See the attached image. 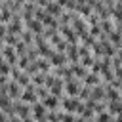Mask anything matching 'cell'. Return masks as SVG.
Instances as JSON below:
<instances>
[{"instance_id":"2","label":"cell","mask_w":122,"mask_h":122,"mask_svg":"<svg viewBox=\"0 0 122 122\" xmlns=\"http://www.w3.org/2000/svg\"><path fill=\"white\" fill-rule=\"evenodd\" d=\"M21 101H23V103H27V105H30V107H32L36 101H40V99H38V95H36V86H34V84H29V86L23 90Z\"/></svg>"},{"instance_id":"27","label":"cell","mask_w":122,"mask_h":122,"mask_svg":"<svg viewBox=\"0 0 122 122\" xmlns=\"http://www.w3.org/2000/svg\"><path fill=\"white\" fill-rule=\"evenodd\" d=\"M36 95H38L40 101H44V99L50 95V90H48L46 86H38V88H36Z\"/></svg>"},{"instance_id":"26","label":"cell","mask_w":122,"mask_h":122,"mask_svg":"<svg viewBox=\"0 0 122 122\" xmlns=\"http://www.w3.org/2000/svg\"><path fill=\"white\" fill-rule=\"evenodd\" d=\"M95 122H114V116L105 111V112H101V114H95Z\"/></svg>"},{"instance_id":"7","label":"cell","mask_w":122,"mask_h":122,"mask_svg":"<svg viewBox=\"0 0 122 122\" xmlns=\"http://www.w3.org/2000/svg\"><path fill=\"white\" fill-rule=\"evenodd\" d=\"M13 107H15V114L21 118V120H25V118H29L30 116V105H27V103H23L21 99L19 101H13Z\"/></svg>"},{"instance_id":"37","label":"cell","mask_w":122,"mask_h":122,"mask_svg":"<svg viewBox=\"0 0 122 122\" xmlns=\"http://www.w3.org/2000/svg\"><path fill=\"white\" fill-rule=\"evenodd\" d=\"M2 48H4V40L0 38V51H2Z\"/></svg>"},{"instance_id":"33","label":"cell","mask_w":122,"mask_h":122,"mask_svg":"<svg viewBox=\"0 0 122 122\" xmlns=\"http://www.w3.org/2000/svg\"><path fill=\"white\" fill-rule=\"evenodd\" d=\"M114 78H118V80H120V82H122V67H120V69H116V71H114Z\"/></svg>"},{"instance_id":"3","label":"cell","mask_w":122,"mask_h":122,"mask_svg":"<svg viewBox=\"0 0 122 122\" xmlns=\"http://www.w3.org/2000/svg\"><path fill=\"white\" fill-rule=\"evenodd\" d=\"M59 32H61V36H63L69 44H80V40H78L74 29H72L71 25H59Z\"/></svg>"},{"instance_id":"38","label":"cell","mask_w":122,"mask_h":122,"mask_svg":"<svg viewBox=\"0 0 122 122\" xmlns=\"http://www.w3.org/2000/svg\"><path fill=\"white\" fill-rule=\"evenodd\" d=\"M118 92H120V99H122V88H120V90H118Z\"/></svg>"},{"instance_id":"20","label":"cell","mask_w":122,"mask_h":122,"mask_svg":"<svg viewBox=\"0 0 122 122\" xmlns=\"http://www.w3.org/2000/svg\"><path fill=\"white\" fill-rule=\"evenodd\" d=\"M46 74H48V72H36V74H32V76H30V84H34L36 88H38V86H44V84H46Z\"/></svg>"},{"instance_id":"14","label":"cell","mask_w":122,"mask_h":122,"mask_svg":"<svg viewBox=\"0 0 122 122\" xmlns=\"http://www.w3.org/2000/svg\"><path fill=\"white\" fill-rule=\"evenodd\" d=\"M25 27H27L32 34H42V32H44V23H42V21H38V19H30Z\"/></svg>"},{"instance_id":"19","label":"cell","mask_w":122,"mask_h":122,"mask_svg":"<svg viewBox=\"0 0 122 122\" xmlns=\"http://www.w3.org/2000/svg\"><path fill=\"white\" fill-rule=\"evenodd\" d=\"M99 27H101V30L105 32V34H111L112 30H114V21L109 17V19H101L99 21Z\"/></svg>"},{"instance_id":"36","label":"cell","mask_w":122,"mask_h":122,"mask_svg":"<svg viewBox=\"0 0 122 122\" xmlns=\"http://www.w3.org/2000/svg\"><path fill=\"white\" fill-rule=\"evenodd\" d=\"M23 122H36V120H34V118H32V116H29V118H25V120H23Z\"/></svg>"},{"instance_id":"32","label":"cell","mask_w":122,"mask_h":122,"mask_svg":"<svg viewBox=\"0 0 122 122\" xmlns=\"http://www.w3.org/2000/svg\"><path fill=\"white\" fill-rule=\"evenodd\" d=\"M8 34V25H4V23H0V38L4 40V36Z\"/></svg>"},{"instance_id":"39","label":"cell","mask_w":122,"mask_h":122,"mask_svg":"<svg viewBox=\"0 0 122 122\" xmlns=\"http://www.w3.org/2000/svg\"><path fill=\"white\" fill-rule=\"evenodd\" d=\"M2 4H4V2H0V10H2Z\"/></svg>"},{"instance_id":"9","label":"cell","mask_w":122,"mask_h":122,"mask_svg":"<svg viewBox=\"0 0 122 122\" xmlns=\"http://www.w3.org/2000/svg\"><path fill=\"white\" fill-rule=\"evenodd\" d=\"M69 67H71V71H72V74H74V78H76V80H84V78H86V74L90 72V69L82 67L80 63H69Z\"/></svg>"},{"instance_id":"16","label":"cell","mask_w":122,"mask_h":122,"mask_svg":"<svg viewBox=\"0 0 122 122\" xmlns=\"http://www.w3.org/2000/svg\"><path fill=\"white\" fill-rule=\"evenodd\" d=\"M82 82H84L86 86H90V88H93V86H99V84H101L103 80H101V76H99V74H93V72H88V74H86V78H84Z\"/></svg>"},{"instance_id":"29","label":"cell","mask_w":122,"mask_h":122,"mask_svg":"<svg viewBox=\"0 0 122 122\" xmlns=\"http://www.w3.org/2000/svg\"><path fill=\"white\" fill-rule=\"evenodd\" d=\"M30 65V59L25 55V57H19V61H17V67L21 69V71H27V67Z\"/></svg>"},{"instance_id":"18","label":"cell","mask_w":122,"mask_h":122,"mask_svg":"<svg viewBox=\"0 0 122 122\" xmlns=\"http://www.w3.org/2000/svg\"><path fill=\"white\" fill-rule=\"evenodd\" d=\"M11 19H13V13L8 10V6H6V2H4V4H2V10H0V23L8 25Z\"/></svg>"},{"instance_id":"4","label":"cell","mask_w":122,"mask_h":122,"mask_svg":"<svg viewBox=\"0 0 122 122\" xmlns=\"http://www.w3.org/2000/svg\"><path fill=\"white\" fill-rule=\"evenodd\" d=\"M84 86V82L82 80H71V82H65V95L67 97H78V93H80V88Z\"/></svg>"},{"instance_id":"15","label":"cell","mask_w":122,"mask_h":122,"mask_svg":"<svg viewBox=\"0 0 122 122\" xmlns=\"http://www.w3.org/2000/svg\"><path fill=\"white\" fill-rule=\"evenodd\" d=\"M105 101H107V103L122 101V99H120V92H118V90H114V88H111V86L107 84V90H105Z\"/></svg>"},{"instance_id":"17","label":"cell","mask_w":122,"mask_h":122,"mask_svg":"<svg viewBox=\"0 0 122 122\" xmlns=\"http://www.w3.org/2000/svg\"><path fill=\"white\" fill-rule=\"evenodd\" d=\"M107 112H109V114H112V116L122 114V101H112V103H107Z\"/></svg>"},{"instance_id":"1","label":"cell","mask_w":122,"mask_h":122,"mask_svg":"<svg viewBox=\"0 0 122 122\" xmlns=\"http://www.w3.org/2000/svg\"><path fill=\"white\" fill-rule=\"evenodd\" d=\"M61 109L65 111V112H71V114H82V111H84V103L78 99V97H61Z\"/></svg>"},{"instance_id":"11","label":"cell","mask_w":122,"mask_h":122,"mask_svg":"<svg viewBox=\"0 0 122 122\" xmlns=\"http://www.w3.org/2000/svg\"><path fill=\"white\" fill-rule=\"evenodd\" d=\"M46 11L50 13V15H53V17H59L63 11H65V8H63V2L59 0V2H48V6H46Z\"/></svg>"},{"instance_id":"13","label":"cell","mask_w":122,"mask_h":122,"mask_svg":"<svg viewBox=\"0 0 122 122\" xmlns=\"http://www.w3.org/2000/svg\"><path fill=\"white\" fill-rule=\"evenodd\" d=\"M67 59L69 63H80V55H78V44H69L67 48Z\"/></svg>"},{"instance_id":"34","label":"cell","mask_w":122,"mask_h":122,"mask_svg":"<svg viewBox=\"0 0 122 122\" xmlns=\"http://www.w3.org/2000/svg\"><path fill=\"white\" fill-rule=\"evenodd\" d=\"M0 122H8V114H6L2 109H0Z\"/></svg>"},{"instance_id":"23","label":"cell","mask_w":122,"mask_h":122,"mask_svg":"<svg viewBox=\"0 0 122 122\" xmlns=\"http://www.w3.org/2000/svg\"><path fill=\"white\" fill-rule=\"evenodd\" d=\"M15 53H17V57H25V55L29 53V46H27L23 40H19V42L15 44Z\"/></svg>"},{"instance_id":"22","label":"cell","mask_w":122,"mask_h":122,"mask_svg":"<svg viewBox=\"0 0 122 122\" xmlns=\"http://www.w3.org/2000/svg\"><path fill=\"white\" fill-rule=\"evenodd\" d=\"M19 38H21V40H23L27 46H32V44H34V34H32V32H30L27 27H25V30L21 32V36H19Z\"/></svg>"},{"instance_id":"30","label":"cell","mask_w":122,"mask_h":122,"mask_svg":"<svg viewBox=\"0 0 122 122\" xmlns=\"http://www.w3.org/2000/svg\"><path fill=\"white\" fill-rule=\"evenodd\" d=\"M76 120V114H71V112H65L61 109V122H74Z\"/></svg>"},{"instance_id":"10","label":"cell","mask_w":122,"mask_h":122,"mask_svg":"<svg viewBox=\"0 0 122 122\" xmlns=\"http://www.w3.org/2000/svg\"><path fill=\"white\" fill-rule=\"evenodd\" d=\"M105 90H107V84H105V82H101L99 86H93V88H92V99H93L95 103L105 101Z\"/></svg>"},{"instance_id":"25","label":"cell","mask_w":122,"mask_h":122,"mask_svg":"<svg viewBox=\"0 0 122 122\" xmlns=\"http://www.w3.org/2000/svg\"><path fill=\"white\" fill-rule=\"evenodd\" d=\"M15 82H17V84H19V86H21V88L25 90V88H27V86L30 84V76H29V74H27V72L23 71V72H21V74H19V76L15 78Z\"/></svg>"},{"instance_id":"35","label":"cell","mask_w":122,"mask_h":122,"mask_svg":"<svg viewBox=\"0 0 122 122\" xmlns=\"http://www.w3.org/2000/svg\"><path fill=\"white\" fill-rule=\"evenodd\" d=\"M116 57H118V59H120V63H122V48L116 51Z\"/></svg>"},{"instance_id":"5","label":"cell","mask_w":122,"mask_h":122,"mask_svg":"<svg viewBox=\"0 0 122 122\" xmlns=\"http://www.w3.org/2000/svg\"><path fill=\"white\" fill-rule=\"evenodd\" d=\"M8 95H10L11 101H19L21 95H23V88H21L15 80H11V78H10V82H8Z\"/></svg>"},{"instance_id":"24","label":"cell","mask_w":122,"mask_h":122,"mask_svg":"<svg viewBox=\"0 0 122 122\" xmlns=\"http://www.w3.org/2000/svg\"><path fill=\"white\" fill-rule=\"evenodd\" d=\"M90 97H92V88L84 84V86L80 88V93H78V99H80L82 103H86V101H88Z\"/></svg>"},{"instance_id":"8","label":"cell","mask_w":122,"mask_h":122,"mask_svg":"<svg viewBox=\"0 0 122 122\" xmlns=\"http://www.w3.org/2000/svg\"><path fill=\"white\" fill-rule=\"evenodd\" d=\"M50 65H51V69H59V67H65V65H69V59H67V53H53L51 57H50Z\"/></svg>"},{"instance_id":"21","label":"cell","mask_w":122,"mask_h":122,"mask_svg":"<svg viewBox=\"0 0 122 122\" xmlns=\"http://www.w3.org/2000/svg\"><path fill=\"white\" fill-rule=\"evenodd\" d=\"M36 65H38V71H40V72H51V65H50L48 59L38 57V59H36Z\"/></svg>"},{"instance_id":"31","label":"cell","mask_w":122,"mask_h":122,"mask_svg":"<svg viewBox=\"0 0 122 122\" xmlns=\"http://www.w3.org/2000/svg\"><path fill=\"white\" fill-rule=\"evenodd\" d=\"M90 34H92L93 38H99V36L103 34V30H101L99 25H92V27H90Z\"/></svg>"},{"instance_id":"28","label":"cell","mask_w":122,"mask_h":122,"mask_svg":"<svg viewBox=\"0 0 122 122\" xmlns=\"http://www.w3.org/2000/svg\"><path fill=\"white\" fill-rule=\"evenodd\" d=\"M93 61H95V57H93V55H88V57H82V59H80V65L86 67V69H92Z\"/></svg>"},{"instance_id":"12","label":"cell","mask_w":122,"mask_h":122,"mask_svg":"<svg viewBox=\"0 0 122 122\" xmlns=\"http://www.w3.org/2000/svg\"><path fill=\"white\" fill-rule=\"evenodd\" d=\"M42 103H44V107H46L48 111H59V109H61V99L55 97V95H51V93H50Z\"/></svg>"},{"instance_id":"6","label":"cell","mask_w":122,"mask_h":122,"mask_svg":"<svg viewBox=\"0 0 122 122\" xmlns=\"http://www.w3.org/2000/svg\"><path fill=\"white\" fill-rule=\"evenodd\" d=\"M30 109H32V111H30V116H32L36 122L44 120V118H46V114H48V109L44 107V103H42V101H36Z\"/></svg>"}]
</instances>
